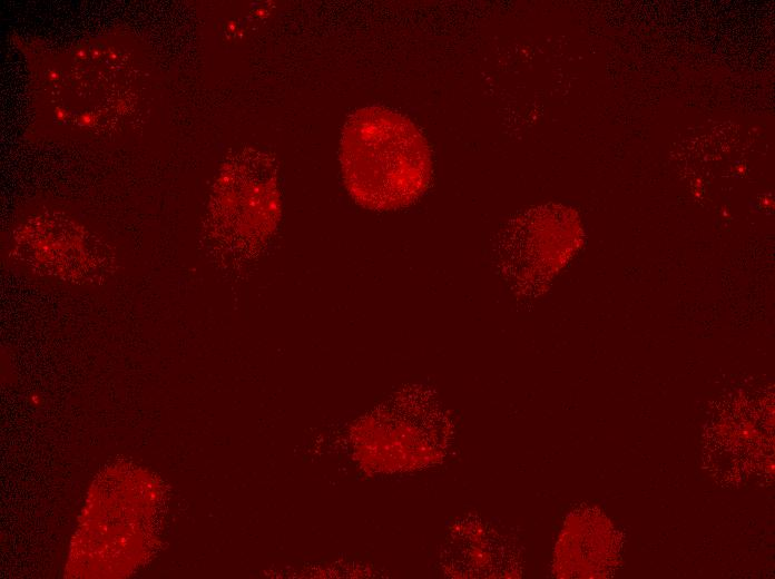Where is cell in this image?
Returning <instances> with one entry per match:
<instances>
[{
	"instance_id": "6da1fadb",
	"label": "cell",
	"mask_w": 775,
	"mask_h": 579,
	"mask_svg": "<svg viewBox=\"0 0 775 579\" xmlns=\"http://www.w3.org/2000/svg\"><path fill=\"white\" fill-rule=\"evenodd\" d=\"M344 186L360 206L394 210L430 187L432 151L420 128L401 112L367 106L346 119L340 140Z\"/></svg>"
},
{
	"instance_id": "7a4b0ae2",
	"label": "cell",
	"mask_w": 775,
	"mask_h": 579,
	"mask_svg": "<svg viewBox=\"0 0 775 579\" xmlns=\"http://www.w3.org/2000/svg\"><path fill=\"white\" fill-rule=\"evenodd\" d=\"M210 210L212 237L222 254L239 262L258 256L282 215L274 157L249 149L228 164L217 181Z\"/></svg>"
},
{
	"instance_id": "3957f363",
	"label": "cell",
	"mask_w": 775,
	"mask_h": 579,
	"mask_svg": "<svg viewBox=\"0 0 775 579\" xmlns=\"http://www.w3.org/2000/svg\"><path fill=\"white\" fill-rule=\"evenodd\" d=\"M578 214L560 204L529 208L511 218L494 244V263L518 297L542 293L582 244Z\"/></svg>"
}]
</instances>
